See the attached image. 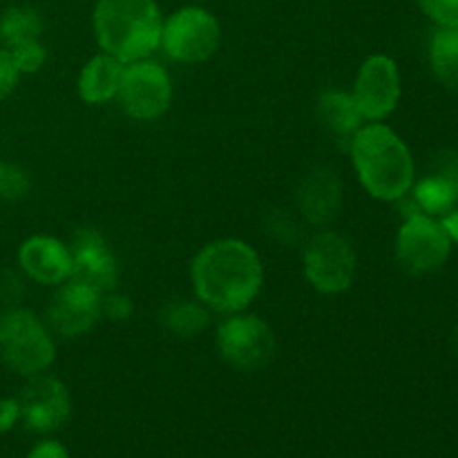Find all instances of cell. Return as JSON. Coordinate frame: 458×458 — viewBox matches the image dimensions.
<instances>
[{
	"instance_id": "obj_1",
	"label": "cell",
	"mask_w": 458,
	"mask_h": 458,
	"mask_svg": "<svg viewBox=\"0 0 458 458\" xmlns=\"http://www.w3.org/2000/svg\"><path fill=\"white\" fill-rule=\"evenodd\" d=\"M191 282L201 304L217 313H240L262 291L264 264L244 240L222 237L192 258Z\"/></svg>"
},
{
	"instance_id": "obj_12",
	"label": "cell",
	"mask_w": 458,
	"mask_h": 458,
	"mask_svg": "<svg viewBox=\"0 0 458 458\" xmlns=\"http://www.w3.org/2000/svg\"><path fill=\"white\" fill-rule=\"evenodd\" d=\"M101 291L76 280H65L47 307V327L63 338H79L101 320Z\"/></svg>"
},
{
	"instance_id": "obj_9",
	"label": "cell",
	"mask_w": 458,
	"mask_h": 458,
	"mask_svg": "<svg viewBox=\"0 0 458 458\" xmlns=\"http://www.w3.org/2000/svg\"><path fill=\"white\" fill-rule=\"evenodd\" d=\"M452 240L437 217L411 213L396 235V259L411 276L434 273L447 262Z\"/></svg>"
},
{
	"instance_id": "obj_29",
	"label": "cell",
	"mask_w": 458,
	"mask_h": 458,
	"mask_svg": "<svg viewBox=\"0 0 458 458\" xmlns=\"http://www.w3.org/2000/svg\"><path fill=\"white\" fill-rule=\"evenodd\" d=\"M438 222L443 224V228H445V233L450 235L452 244H458V208H452L450 213L443 215Z\"/></svg>"
},
{
	"instance_id": "obj_15",
	"label": "cell",
	"mask_w": 458,
	"mask_h": 458,
	"mask_svg": "<svg viewBox=\"0 0 458 458\" xmlns=\"http://www.w3.org/2000/svg\"><path fill=\"white\" fill-rule=\"evenodd\" d=\"M300 213L316 226H327L343 208V183L338 174L318 168L302 179L298 188Z\"/></svg>"
},
{
	"instance_id": "obj_2",
	"label": "cell",
	"mask_w": 458,
	"mask_h": 458,
	"mask_svg": "<svg viewBox=\"0 0 458 458\" xmlns=\"http://www.w3.org/2000/svg\"><path fill=\"white\" fill-rule=\"evenodd\" d=\"M353 170L362 188L378 201H401L414 188L416 165L407 143L389 125H362L349 143Z\"/></svg>"
},
{
	"instance_id": "obj_26",
	"label": "cell",
	"mask_w": 458,
	"mask_h": 458,
	"mask_svg": "<svg viewBox=\"0 0 458 458\" xmlns=\"http://www.w3.org/2000/svg\"><path fill=\"white\" fill-rule=\"evenodd\" d=\"M134 307L132 300L128 295H119V293H103L101 300V313L110 320H125V318L132 316Z\"/></svg>"
},
{
	"instance_id": "obj_7",
	"label": "cell",
	"mask_w": 458,
	"mask_h": 458,
	"mask_svg": "<svg viewBox=\"0 0 458 458\" xmlns=\"http://www.w3.org/2000/svg\"><path fill=\"white\" fill-rule=\"evenodd\" d=\"M217 349L228 365L242 371H258L273 360L276 335L259 316L231 313L217 329Z\"/></svg>"
},
{
	"instance_id": "obj_6",
	"label": "cell",
	"mask_w": 458,
	"mask_h": 458,
	"mask_svg": "<svg viewBox=\"0 0 458 458\" xmlns=\"http://www.w3.org/2000/svg\"><path fill=\"white\" fill-rule=\"evenodd\" d=\"M302 267L304 277L318 293L338 295L353 284L356 250L340 233L320 231L304 246Z\"/></svg>"
},
{
	"instance_id": "obj_19",
	"label": "cell",
	"mask_w": 458,
	"mask_h": 458,
	"mask_svg": "<svg viewBox=\"0 0 458 458\" xmlns=\"http://www.w3.org/2000/svg\"><path fill=\"white\" fill-rule=\"evenodd\" d=\"M43 34V16L30 4H9L0 12V45L13 47L25 40L40 38Z\"/></svg>"
},
{
	"instance_id": "obj_13",
	"label": "cell",
	"mask_w": 458,
	"mask_h": 458,
	"mask_svg": "<svg viewBox=\"0 0 458 458\" xmlns=\"http://www.w3.org/2000/svg\"><path fill=\"white\" fill-rule=\"evenodd\" d=\"M72 280L83 282L101 293H110L119 280V264L106 240L94 228H79L70 246Z\"/></svg>"
},
{
	"instance_id": "obj_24",
	"label": "cell",
	"mask_w": 458,
	"mask_h": 458,
	"mask_svg": "<svg viewBox=\"0 0 458 458\" xmlns=\"http://www.w3.org/2000/svg\"><path fill=\"white\" fill-rule=\"evenodd\" d=\"M416 4L438 27H458V0H416Z\"/></svg>"
},
{
	"instance_id": "obj_18",
	"label": "cell",
	"mask_w": 458,
	"mask_h": 458,
	"mask_svg": "<svg viewBox=\"0 0 458 458\" xmlns=\"http://www.w3.org/2000/svg\"><path fill=\"white\" fill-rule=\"evenodd\" d=\"M208 322V307L201 304L199 300L197 302L174 300V302L165 304L164 311H161V325L177 338H197L199 334H204Z\"/></svg>"
},
{
	"instance_id": "obj_23",
	"label": "cell",
	"mask_w": 458,
	"mask_h": 458,
	"mask_svg": "<svg viewBox=\"0 0 458 458\" xmlns=\"http://www.w3.org/2000/svg\"><path fill=\"white\" fill-rule=\"evenodd\" d=\"M9 52H12L13 63L21 70V74H36V72L43 70L45 61H47V49L40 43V38L13 45V47H9Z\"/></svg>"
},
{
	"instance_id": "obj_4",
	"label": "cell",
	"mask_w": 458,
	"mask_h": 458,
	"mask_svg": "<svg viewBox=\"0 0 458 458\" xmlns=\"http://www.w3.org/2000/svg\"><path fill=\"white\" fill-rule=\"evenodd\" d=\"M0 360L22 378L45 374L56 360L47 322L30 309H9L0 316Z\"/></svg>"
},
{
	"instance_id": "obj_16",
	"label": "cell",
	"mask_w": 458,
	"mask_h": 458,
	"mask_svg": "<svg viewBox=\"0 0 458 458\" xmlns=\"http://www.w3.org/2000/svg\"><path fill=\"white\" fill-rule=\"evenodd\" d=\"M123 67V63L116 61L114 56L106 52L89 58L83 70H81L79 81H76L81 101L88 103V106H101V103L116 98Z\"/></svg>"
},
{
	"instance_id": "obj_30",
	"label": "cell",
	"mask_w": 458,
	"mask_h": 458,
	"mask_svg": "<svg viewBox=\"0 0 458 458\" xmlns=\"http://www.w3.org/2000/svg\"><path fill=\"white\" fill-rule=\"evenodd\" d=\"M454 343H456V352H458V327H456V331H454Z\"/></svg>"
},
{
	"instance_id": "obj_3",
	"label": "cell",
	"mask_w": 458,
	"mask_h": 458,
	"mask_svg": "<svg viewBox=\"0 0 458 458\" xmlns=\"http://www.w3.org/2000/svg\"><path fill=\"white\" fill-rule=\"evenodd\" d=\"M92 30L101 52L128 65L159 49L164 16L155 0H98Z\"/></svg>"
},
{
	"instance_id": "obj_14",
	"label": "cell",
	"mask_w": 458,
	"mask_h": 458,
	"mask_svg": "<svg viewBox=\"0 0 458 458\" xmlns=\"http://www.w3.org/2000/svg\"><path fill=\"white\" fill-rule=\"evenodd\" d=\"M18 264L40 286H61L72 276L70 246L49 235L27 237L18 249Z\"/></svg>"
},
{
	"instance_id": "obj_21",
	"label": "cell",
	"mask_w": 458,
	"mask_h": 458,
	"mask_svg": "<svg viewBox=\"0 0 458 458\" xmlns=\"http://www.w3.org/2000/svg\"><path fill=\"white\" fill-rule=\"evenodd\" d=\"M456 201L458 186L447 177H428L414 188V204L419 206V213L429 215V217H443L452 208H456Z\"/></svg>"
},
{
	"instance_id": "obj_8",
	"label": "cell",
	"mask_w": 458,
	"mask_h": 458,
	"mask_svg": "<svg viewBox=\"0 0 458 458\" xmlns=\"http://www.w3.org/2000/svg\"><path fill=\"white\" fill-rule=\"evenodd\" d=\"M121 107L134 121H157L173 103V81L165 67L148 58L128 63L119 85Z\"/></svg>"
},
{
	"instance_id": "obj_20",
	"label": "cell",
	"mask_w": 458,
	"mask_h": 458,
	"mask_svg": "<svg viewBox=\"0 0 458 458\" xmlns=\"http://www.w3.org/2000/svg\"><path fill=\"white\" fill-rule=\"evenodd\" d=\"M429 65L447 88H458V27H438L429 38Z\"/></svg>"
},
{
	"instance_id": "obj_28",
	"label": "cell",
	"mask_w": 458,
	"mask_h": 458,
	"mask_svg": "<svg viewBox=\"0 0 458 458\" xmlns=\"http://www.w3.org/2000/svg\"><path fill=\"white\" fill-rule=\"evenodd\" d=\"M27 458H70L65 445L58 441H40L30 450Z\"/></svg>"
},
{
	"instance_id": "obj_17",
	"label": "cell",
	"mask_w": 458,
	"mask_h": 458,
	"mask_svg": "<svg viewBox=\"0 0 458 458\" xmlns=\"http://www.w3.org/2000/svg\"><path fill=\"white\" fill-rule=\"evenodd\" d=\"M316 110L320 123L343 143V148H349V143L365 121L358 110L353 94L340 92V89H325L318 97Z\"/></svg>"
},
{
	"instance_id": "obj_27",
	"label": "cell",
	"mask_w": 458,
	"mask_h": 458,
	"mask_svg": "<svg viewBox=\"0 0 458 458\" xmlns=\"http://www.w3.org/2000/svg\"><path fill=\"white\" fill-rule=\"evenodd\" d=\"M18 420H21L18 398H0V437L13 429Z\"/></svg>"
},
{
	"instance_id": "obj_25",
	"label": "cell",
	"mask_w": 458,
	"mask_h": 458,
	"mask_svg": "<svg viewBox=\"0 0 458 458\" xmlns=\"http://www.w3.org/2000/svg\"><path fill=\"white\" fill-rule=\"evenodd\" d=\"M21 76L22 74H21V70L16 67V63H13L12 52L0 45V101H4V98L12 97L13 89H16V85H18V81H21Z\"/></svg>"
},
{
	"instance_id": "obj_5",
	"label": "cell",
	"mask_w": 458,
	"mask_h": 458,
	"mask_svg": "<svg viewBox=\"0 0 458 458\" xmlns=\"http://www.w3.org/2000/svg\"><path fill=\"white\" fill-rule=\"evenodd\" d=\"M222 45V25L208 9L186 4L164 21L161 45L173 61L204 63L217 54Z\"/></svg>"
},
{
	"instance_id": "obj_10",
	"label": "cell",
	"mask_w": 458,
	"mask_h": 458,
	"mask_svg": "<svg viewBox=\"0 0 458 458\" xmlns=\"http://www.w3.org/2000/svg\"><path fill=\"white\" fill-rule=\"evenodd\" d=\"M352 94L362 119L369 123L387 119L403 94L398 63L387 54H371L358 70Z\"/></svg>"
},
{
	"instance_id": "obj_11",
	"label": "cell",
	"mask_w": 458,
	"mask_h": 458,
	"mask_svg": "<svg viewBox=\"0 0 458 458\" xmlns=\"http://www.w3.org/2000/svg\"><path fill=\"white\" fill-rule=\"evenodd\" d=\"M21 420L30 432L49 434L67 423L72 414V398L65 385L47 374L27 378L18 394Z\"/></svg>"
},
{
	"instance_id": "obj_22",
	"label": "cell",
	"mask_w": 458,
	"mask_h": 458,
	"mask_svg": "<svg viewBox=\"0 0 458 458\" xmlns=\"http://www.w3.org/2000/svg\"><path fill=\"white\" fill-rule=\"evenodd\" d=\"M30 188V174L21 165L0 159V201L22 199V197H27Z\"/></svg>"
}]
</instances>
